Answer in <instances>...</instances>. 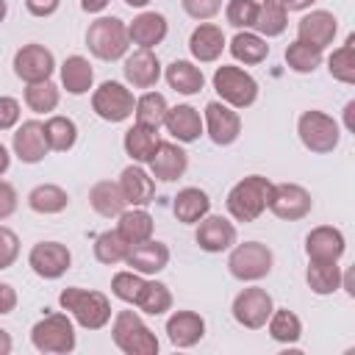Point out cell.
Wrapping results in <instances>:
<instances>
[{
  "instance_id": "cell-1",
  "label": "cell",
  "mask_w": 355,
  "mask_h": 355,
  "mask_svg": "<svg viewBox=\"0 0 355 355\" xmlns=\"http://www.w3.org/2000/svg\"><path fill=\"white\" fill-rule=\"evenodd\" d=\"M61 308L69 311L75 316V322L86 330H100L108 324L111 319V302L105 294L100 291H86V288H78V286H69L61 291L58 297Z\"/></svg>"
},
{
  "instance_id": "cell-2",
  "label": "cell",
  "mask_w": 355,
  "mask_h": 355,
  "mask_svg": "<svg viewBox=\"0 0 355 355\" xmlns=\"http://www.w3.org/2000/svg\"><path fill=\"white\" fill-rule=\"evenodd\" d=\"M269 191H272V183L263 175H250L239 180L227 194L230 216L239 222H255L269 205Z\"/></svg>"
},
{
  "instance_id": "cell-3",
  "label": "cell",
  "mask_w": 355,
  "mask_h": 355,
  "mask_svg": "<svg viewBox=\"0 0 355 355\" xmlns=\"http://www.w3.org/2000/svg\"><path fill=\"white\" fill-rule=\"evenodd\" d=\"M128 42H130L128 25H125L122 19H116V17H100V19H94V22L89 25V31H86V44H89V50H92L97 58H103V61H116V58H122V55L128 53Z\"/></svg>"
},
{
  "instance_id": "cell-4",
  "label": "cell",
  "mask_w": 355,
  "mask_h": 355,
  "mask_svg": "<svg viewBox=\"0 0 355 355\" xmlns=\"http://www.w3.org/2000/svg\"><path fill=\"white\" fill-rule=\"evenodd\" d=\"M114 344L128 355H155L158 338L133 311H119L114 319Z\"/></svg>"
},
{
  "instance_id": "cell-5",
  "label": "cell",
  "mask_w": 355,
  "mask_h": 355,
  "mask_svg": "<svg viewBox=\"0 0 355 355\" xmlns=\"http://www.w3.org/2000/svg\"><path fill=\"white\" fill-rule=\"evenodd\" d=\"M31 341L39 352H53V355H64L75 349V327L69 322L67 313H50L44 319H39L31 330Z\"/></svg>"
},
{
  "instance_id": "cell-6",
  "label": "cell",
  "mask_w": 355,
  "mask_h": 355,
  "mask_svg": "<svg viewBox=\"0 0 355 355\" xmlns=\"http://www.w3.org/2000/svg\"><path fill=\"white\" fill-rule=\"evenodd\" d=\"M214 89L216 94L233 105V108H247L255 103L258 97V83L250 72H244L241 67H230V64H222L216 72H214Z\"/></svg>"
},
{
  "instance_id": "cell-7",
  "label": "cell",
  "mask_w": 355,
  "mask_h": 355,
  "mask_svg": "<svg viewBox=\"0 0 355 355\" xmlns=\"http://www.w3.org/2000/svg\"><path fill=\"white\" fill-rule=\"evenodd\" d=\"M297 133L300 141L311 150V153H330L338 144V122L333 116H327L324 111H305L297 122Z\"/></svg>"
},
{
  "instance_id": "cell-8",
  "label": "cell",
  "mask_w": 355,
  "mask_h": 355,
  "mask_svg": "<svg viewBox=\"0 0 355 355\" xmlns=\"http://www.w3.org/2000/svg\"><path fill=\"white\" fill-rule=\"evenodd\" d=\"M227 266L239 280H261L272 272V250L261 241H244L230 252Z\"/></svg>"
},
{
  "instance_id": "cell-9",
  "label": "cell",
  "mask_w": 355,
  "mask_h": 355,
  "mask_svg": "<svg viewBox=\"0 0 355 355\" xmlns=\"http://www.w3.org/2000/svg\"><path fill=\"white\" fill-rule=\"evenodd\" d=\"M133 105H136V100H133L130 89H125L116 80L100 83V89H94V94H92V108L105 122H122V119H128L133 114Z\"/></svg>"
},
{
  "instance_id": "cell-10",
  "label": "cell",
  "mask_w": 355,
  "mask_h": 355,
  "mask_svg": "<svg viewBox=\"0 0 355 355\" xmlns=\"http://www.w3.org/2000/svg\"><path fill=\"white\" fill-rule=\"evenodd\" d=\"M311 194L300 186V183H272V191H269V211L280 219H302L311 214Z\"/></svg>"
},
{
  "instance_id": "cell-11",
  "label": "cell",
  "mask_w": 355,
  "mask_h": 355,
  "mask_svg": "<svg viewBox=\"0 0 355 355\" xmlns=\"http://www.w3.org/2000/svg\"><path fill=\"white\" fill-rule=\"evenodd\" d=\"M272 311H275L272 297H269L263 288H258V286L244 288V291L233 300V319H236L239 324L250 327V330L263 327L266 319L272 316Z\"/></svg>"
},
{
  "instance_id": "cell-12",
  "label": "cell",
  "mask_w": 355,
  "mask_h": 355,
  "mask_svg": "<svg viewBox=\"0 0 355 355\" xmlns=\"http://www.w3.org/2000/svg\"><path fill=\"white\" fill-rule=\"evenodd\" d=\"M55 69V58L44 44H25L17 50L14 55V72L25 80V83H36V80H50Z\"/></svg>"
},
{
  "instance_id": "cell-13",
  "label": "cell",
  "mask_w": 355,
  "mask_h": 355,
  "mask_svg": "<svg viewBox=\"0 0 355 355\" xmlns=\"http://www.w3.org/2000/svg\"><path fill=\"white\" fill-rule=\"evenodd\" d=\"M28 263H31V269H33L39 277L55 280V277H61V275L69 269L72 255H69V250H67L61 241H39V244L31 250Z\"/></svg>"
},
{
  "instance_id": "cell-14",
  "label": "cell",
  "mask_w": 355,
  "mask_h": 355,
  "mask_svg": "<svg viewBox=\"0 0 355 355\" xmlns=\"http://www.w3.org/2000/svg\"><path fill=\"white\" fill-rule=\"evenodd\" d=\"M205 125L214 144H222V147L233 144L241 133V116L227 103H216V100L205 105Z\"/></svg>"
},
{
  "instance_id": "cell-15",
  "label": "cell",
  "mask_w": 355,
  "mask_h": 355,
  "mask_svg": "<svg viewBox=\"0 0 355 355\" xmlns=\"http://www.w3.org/2000/svg\"><path fill=\"white\" fill-rule=\"evenodd\" d=\"M344 236L338 227H330V225H322V227H313L305 239V252L313 263H338V258L344 255Z\"/></svg>"
},
{
  "instance_id": "cell-16",
  "label": "cell",
  "mask_w": 355,
  "mask_h": 355,
  "mask_svg": "<svg viewBox=\"0 0 355 355\" xmlns=\"http://www.w3.org/2000/svg\"><path fill=\"white\" fill-rule=\"evenodd\" d=\"M50 144H47V136H44V125L36 122V119H28L17 128L14 133V153L22 164H39L44 155H47Z\"/></svg>"
},
{
  "instance_id": "cell-17",
  "label": "cell",
  "mask_w": 355,
  "mask_h": 355,
  "mask_svg": "<svg viewBox=\"0 0 355 355\" xmlns=\"http://www.w3.org/2000/svg\"><path fill=\"white\" fill-rule=\"evenodd\" d=\"M336 31H338V19H336L330 11H311V14H305V17L300 19V25H297V39L305 42V44H313V47L324 50V47L333 42Z\"/></svg>"
},
{
  "instance_id": "cell-18",
  "label": "cell",
  "mask_w": 355,
  "mask_h": 355,
  "mask_svg": "<svg viewBox=\"0 0 355 355\" xmlns=\"http://www.w3.org/2000/svg\"><path fill=\"white\" fill-rule=\"evenodd\" d=\"M197 244L205 252H222L236 244V227L225 216H202L197 227Z\"/></svg>"
},
{
  "instance_id": "cell-19",
  "label": "cell",
  "mask_w": 355,
  "mask_h": 355,
  "mask_svg": "<svg viewBox=\"0 0 355 355\" xmlns=\"http://www.w3.org/2000/svg\"><path fill=\"white\" fill-rule=\"evenodd\" d=\"M125 261H128V266H133V272L155 275V272H161V269L169 263V250H166V244L147 239V241L130 244Z\"/></svg>"
},
{
  "instance_id": "cell-20",
  "label": "cell",
  "mask_w": 355,
  "mask_h": 355,
  "mask_svg": "<svg viewBox=\"0 0 355 355\" xmlns=\"http://www.w3.org/2000/svg\"><path fill=\"white\" fill-rule=\"evenodd\" d=\"M122 69H125L128 83H133L136 89H150L161 78V61H158V55L150 53V50H144V47L136 50L133 55H128Z\"/></svg>"
},
{
  "instance_id": "cell-21",
  "label": "cell",
  "mask_w": 355,
  "mask_h": 355,
  "mask_svg": "<svg viewBox=\"0 0 355 355\" xmlns=\"http://www.w3.org/2000/svg\"><path fill=\"white\" fill-rule=\"evenodd\" d=\"M147 164H150V169H153V178L169 183V180H178V178L186 172L189 158H186V153H183L178 144H172V141H161Z\"/></svg>"
},
{
  "instance_id": "cell-22",
  "label": "cell",
  "mask_w": 355,
  "mask_h": 355,
  "mask_svg": "<svg viewBox=\"0 0 355 355\" xmlns=\"http://www.w3.org/2000/svg\"><path fill=\"white\" fill-rule=\"evenodd\" d=\"M166 336L175 347H194L205 336V322L194 311H175L166 319Z\"/></svg>"
},
{
  "instance_id": "cell-23",
  "label": "cell",
  "mask_w": 355,
  "mask_h": 355,
  "mask_svg": "<svg viewBox=\"0 0 355 355\" xmlns=\"http://www.w3.org/2000/svg\"><path fill=\"white\" fill-rule=\"evenodd\" d=\"M189 50L197 61H216L225 50V33L219 25L214 22H202L191 31V39H189Z\"/></svg>"
},
{
  "instance_id": "cell-24",
  "label": "cell",
  "mask_w": 355,
  "mask_h": 355,
  "mask_svg": "<svg viewBox=\"0 0 355 355\" xmlns=\"http://www.w3.org/2000/svg\"><path fill=\"white\" fill-rule=\"evenodd\" d=\"M128 36H130L139 47L150 50V47L161 44L164 36H166V17L158 14V11H144V14H139V17L128 25Z\"/></svg>"
},
{
  "instance_id": "cell-25",
  "label": "cell",
  "mask_w": 355,
  "mask_h": 355,
  "mask_svg": "<svg viewBox=\"0 0 355 355\" xmlns=\"http://www.w3.org/2000/svg\"><path fill=\"white\" fill-rule=\"evenodd\" d=\"M119 189L128 205H147L155 197V183L141 166H125L119 175Z\"/></svg>"
},
{
  "instance_id": "cell-26",
  "label": "cell",
  "mask_w": 355,
  "mask_h": 355,
  "mask_svg": "<svg viewBox=\"0 0 355 355\" xmlns=\"http://www.w3.org/2000/svg\"><path fill=\"white\" fill-rule=\"evenodd\" d=\"M164 125H166V130H169L178 141H194V139L202 133V119H200L197 108H191V105L166 108Z\"/></svg>"
},
{
  "instance_id": "cell-27",
  "label": "cell",
  "mask_w": 355,
  "mask_h": 355,
  "mask_svg": "<svg viewBox=\"0 0 355 355\" xmlns=\"http://www.w3.org/2000/svg\"><path fill=\"white\" fill-rule=\"evenodd\" d=\"M89 202H92V208H94L100 216H119V214L125 211V205H128V200H125L119 183H111V180L94 183L92 191H89Z\"/></svg>"
},
{
  "instance_id": "cell-28",
  "label": "cell",
  "mask_w": 355,
  "mask_h": 355,
  "mask_svg": "<svg viewBox=\"0 0 355 355\" xmlns=\"http://www.w3.org/2000/svg\"><path fill=\"white\" fill-rule=\"evenodd\" d=\"M92 80H94L92 64L83 55H69L61 64V83L69 94H86L92 89Z\"/></svg>"
},
{
  "instance_id": "cell-29",
  "label": "cell",
  "mask_w": 355,
  "mask_h": 355,
  "mask_svg": "<svg viewBox=\"0 0 355 355\" xmlns=\"http://www.w3.org/2000/svg\"><path fill=\"white\" fill-rule=\"evenodd\" d=\"M166 83L180 94H197L205 83V75L191 61H172L166 67Z\"/></svg>"
},
{
  "instance_id": "cell-30",
  "label": "cell",
  "mask_w": 355,
  "mask_h": 355,
  "mask_svg": "<svg viewBox=\"0 0 355 355\" xmlns=\"http://www.w3.org/2000/svg\"><path fill=\"white\" fill-rule=\"evenodd\" d=\"M158 144H161V139H158V130H155V128H147V125H139V122H136V125L125 133V150H128V155H130L133 161H139V164L150 161Z\"/></svg>"
},
{
  "instance_id": "cell-31",
  "label": "cell",
  "mask_w": 355,
  "mask_h": 355,
  "mask_svg": "<svg viewBox=\"0 0 355 355\" xmlns=\"http://www.w3.org/2000/svg\"><path fill=\"white\" fill-rule=\"evenodd\" d=\"M208 208H211L208 194H205V191H200V189H191V186H189V189H183V191H178L175 205H172L175 216H178L180 222H186V225L200 222V219L208 214Z\"/></svg>"
},
{
  "instance_id": "cell-32",
  "label": "cell",
  "mask_w": 355,
  "mask_h": 355,
  "mask_svg": "<svg viewBox=\"0 0 355 355\" xmlns=\"http://www.w3.org/2000/svg\"><path fill=\"white\" fill-rule=\"evenodd\" d=\"M116 233L128 241V244H139V241H147L153 236V216L141 208H133V211H122L119 214V227Z\"/></svg>"
},
{
  "instance_id": "cell-33",
  "label": "cell",
  "mask_w": 355,
  "mask_h": 355,
  "mask_svg": "<svg viewBox=\"0 0 355 355\" xmlns=\"http://www.w3.org/2000/svg\"><path fill=\"white\" fill-rule=\"evenodd\" d=\"M28 205L36 214H58L69 205V194L55 183H42L28 194Z\"/></svg>"
},
{
  "instance_id": "cell-34",
  "label": "cell",
  "mask_w": 355,
  "mask_h": 355,
  "mask_svg": "<svg viewBox=\"0 0 355 355\" xmlns=\"http://www.w3.org/2000/svg\"><path fill=\"white\" fill-rule=\"evenodd\" d=\"M166 108H169V105H166V97H164V94L147 92V94H141V97L136 100L133 114H136V122H139V125H147V128H155V130H158V125H164Z\"/></svg>"
},
{
  "instance_id": "cell-35",
  "label": "cell",
  "mask_w": 355,
  "mask_h": 355,
  "mask_svg": "<svg viewBox=\"0 0 355 355\" xmlns=\"http://www.w3.org/2000/svg\"><path fill=\"white\" fill-rule=\"evenodd\" d=\"M286 22H288V11L283 8V3H261L252 28L263 36H280L286 31Z\"/></svg>"
},
{
  "instance_id": "cell-36",
  "label": "cell",
  "mask_w": 355,
  "mask_h": 355,
  "mask_svg": "<svg viewBox=\"0 0 355 355\" xmlns=\"http://www.w3.org/2000/svg\"><path fill=\"white\" fill-rule=\"evenodd\" d=\"M230 53L233 58L244 61V64H261L266 55H269V44L258 36V33H236L233 42H230Z\"/></svg>"
},
{
  "instance_id": "cell-37",
  "label": "cell",
  "mask_w": 355,
  "mask_h": 355,
  "mask_svg": "<svg viewBox=\"0 0 355 355\" xmlns=\"http://www.w3.org/2000/svg\"><path fill=\"white\" fill-rule=\"evenodd\" d=\"M44 136H47L50 150L67 153V150H72V144L78 139V128H75V122L69 116H50L44 122Z\"/></svg>"
},
{
  "instance_id": "cell-38",
  "label": "cell",
  "mask_w": 355,
  "mask_h": 355,
  "mask_svg": "<svg viewBox=\"0 0 355 355\" xmlns=\"http://www.w3.org/2000/svg\"><path fill=\"white\" fill-rule=\"evenodd\" d=\"M269 322V336L275 341H283V344H291L302 336V322L294 311L288 308H280V311H272V316L266 319Z\"/></svg>"
},
{
  "instance_id": "cell-39",
  "label": "cell",
  "mask_w": 355,
  "mask_h": 355,
  "mask_svg": "<svg viewBox=\"0 0 355 355\" xmlns=\"http://www.w3.org/2000/svg\"><path fill=\"white\" fill-rule=\"evenodd\" d=\"M136 305H139V311H144L150 316H158V313H164V311L172 308V294H169V288L164 283H155L153 280V283H144L141 286V291L136 297Z\"/></svg>"
},
{
  "instance_id": "cell-40",
  "label": "cell",
  "mask_w": 355,
  "mask_h": 355,
  "mask_svg": "<svg viewBox=\"0 0 355 355\" xmlns=\"http://www.w3.org/2000/svg\"><path fill=\"white\" fill-rule=\"evenodd\" d=\"M305 277H308L311 291H316V294H333L336 288H341V269L336 266V261L333 263H313L311 261Z\"/></svg>"
},
{
  "instance_id": "cell-41",
  "label": "cell",
  "mask_w": 355,
  "mask_h": 355,
  "mask_svg": "<svg viewBox=\"0 0 355 355\" xmlns=\"http://www.w3.org/2000/svg\"><path fill=\"white\" fill-rule=\"evenodd\" d=\"M327 69L336 80L341 83H355V39L349 36L347 44H341L338 50H333L330 61H327Z\"/></svg>"
},
{
  "instance_id": "cell-42",
  "label": "cell",
  "mask_w": 355,
  "mask_h": 355,
  "mask_svg": "<svg viewBox=\"0 0 355 355\" xmlns=\"http://www.w3.org/2000/svg\"><path fill=\"white\" fill-rule=\"evenodd\" d=\"M128 250H130V244L116 230H105L94 241V258L100 263H119V261H125Z\"/></svg>"
},
{
  "instance_id": "cell-43",
  "label": "cell",
  "mask_w": 355,
  "mask_h": 355,
  "mask_svg": "<svg viewBox=\"0 0 355 355\" xmlns=\"http://www.w3.org/2000/svg\"><path fill=\"white\" fill-rule=\"evenodd\" d=\"M286 64H288L294 72H313V69L322 64V50L297 39V42H291V44L286 47Z\"/></svg>"
},
{
  "instance_id": "cell-44",
  "label": "cell",
  "mask_w": 355,
  "mask_h": 355,
  "mask_svg": "<svg viewBox=\"0 0 355 355\" xmlns=\"http://www.w3.org/2000/svg\"><path fill=\"white\" fill-rule=\"evenodd\" d=\"M25 103L31 111L36 114H47L58 105V89L50 83V80H36V83H28L25 89Z\"/></svg>"
},
{
  "instance_id": "cell-45",
  "label": "cell",
  "mask_w": 355,
  "mask_h": 355,
  "mask_svg": "<svg viewBox=\"0 0 355 355\" xmlns=\"http://www.w3.org/2000/svg\"><path fill=\"white\" fill-rule=\"evenodd\" d=\"M141 286H144V280H141L136 272H116L114 280H111V291H114L122 302H136Z\"/></svg>"
},
{
  "instance_id": "cell-46",
  "label": "cell",
  "mask_w": 355,
  "mask_h": 355,
  "mask_svg": "<svg viewBox=\"0 0 355 355\" xmlns=\"http://www.w3.org/2000/svg\"><path fill=\"white\" fill-rule=\"evenodd\" d=\"M255 11H258V3L255 0H230L225 17H227V22L233 28H252Z\"/></svg>"
},
{
  "instance_id": "cell-47",
  "label": "cell",
  "mask_w": 355,
  "mask_h": 355,
  "mask_svg": "<svg viewBox=\"0 0 355 355\" xmlns=\"http://www.w3.org/2000/svg\"><path fill=\"white\" fill-rule=\"evenodd\" d=\"M19 255V239L14 230L0 225V269H8Z\"/></svg>"
},
{
  "instance_id": "cell-48",
  "label": "cell",
  "mask_w": 355,
  "mask_h": 355,
  "mask_svg": "<svg viewBox=\"0 0 355 355\" xmlns=\"http://www.w3.org/2000/svg\"><path fill=\"white\" fill-rule=\"evenodd\" d=\"M183 8L194 19H211L214 14H219L222 0H183Z\"/></svg>"
},
{
  "instance_id": "cell-49",
  "label": "cell",
  "mask_w": 355,
  "mask_h": 355,
  "mask_svg": "<svg viewBox=\"0 0 355 355\" xmlns=\"http://www.w3.org/2000/svg\"><path fill=\"white\" fill-rule=\"evenodd\" d=\"M19 122V103L14 97H0V130H8Z\"/></svg>"
},
{
  "instance_id": "cell-50",
  "label": "cell",
  "mask_w": 355,
  "mask_h": 355,
  "mask_svg": "<svg viewBox=\"0 0 355 355\" xmlns=\"http://www.w3.org/2000/svg\"><path fill=\"white\" fill-rule=\"evenodd\" d=\"M17 211V191L11 183L0 180V219H8Z\"/></svg>"
},
{
  "instance_id": "cell-51",
  "label": "cell",
  "mask_w": 355,
  "mask_h": 355,
  "mask_svg": "<svg viewBox=\"0 0 355 355\" xmlns=\"http://www.w3.org/2000/svg\"><path fill=\"white\" fill-rule=\"evenodd\" d=\"M25 6L33 17H50L61 6V0H25Z\"/></svg>"
},
{
  "instance_id": "cell-52",
  "label": "cell",
  "mask_w": 355,
  "mask_h": 355,
  "mask_svg": "<svg viewBox=\"0 0 355 355\" xmlns=\"http://www.w3.org/2000/svg\"><path fill=\"white\" fill-rule=\"evenodd\" d=\"M14 308H17V291L8 283H0V316L11 313Z\"/></svg>"
},
{
  "instance_id": "cell-53",
  "label": "cell",
  "mask_w": 355,
  "mask_h": 355,
  "mask_svg": "<svg viewBox=\"0 0 355 355\" xmlns=\"http://www.w3.org/2000/svg\"><path fill=\"white\" fill-rule=\"evenodd\" d=\"M108 3H111V0H80V8L89 11V14H97V11H103Z\"/></svg>"
},
{
  "instance_id": "cell-54",
  "label": "cell",
  "mask_w": 355,
  "mask_h": 355,
  "mask_svg": "<svg viewBox=\"0 0 355 355\" xmlns=\"http://www.w3.org/2000/svg\"><path fill=\"white\" fill-rule=\"evenodd\" d=\"M316 0H283V8L286 11H302V8H308V6H313Z\"/></svg>"
},
{
  "instance_id": "cell-55",
  "label": "cell",
  "mask_w": 355,
  "mask_h": 355,
  "mask_svg": "<svg viewBox=\"0 0 355 355\" xmlns=\"http://www.w3.org/2000/svg\"><path fill=\"white\" fill-rule=\"evenodd\" d=\"M11 352V336L0 327V355H8Z\"/></svg>"
},
{
  "instance_id": "cell-56",
  "label": "cell",
  "mask_w": 355,
  "mask_h": 355,
  "mask_svg": "<svg viewBox=\"0 0 355 355\" xmlns=\"http://www.w3.org/2000/svg\"><path fill=\"white\" fill-rule=\"evenodd\" d=\"M352 111H355V103L349 100V103L344 105V119H347V130H355V122H352Z\"/></svg>"
},
{
  "instance_id": "cell-57",
  "label": "cell",
  "mask_w": 355,
  "mask_h": 355,
  "mask_svg": "<svg viewBox=\"0 0 355 355\" xmlns=\"http://www.w3.org/2000/svg\"><path fill=\"white\" fill-rule=\"evenodd\" d=\"M8 164H11V155H8V150L0 144V175L8 169Z\"/></svg>"
},
{
  "instance_id": "cell-58",
  "label": "cell",
  "mask_w": 355,
  "mask_h": 355,
  "mask_svg": "<svg viewBox=\"0 0 355 355\" xmlns=\"http://www.w3.org/2000/svg\"><path fill=\"white\" fill-rule=\"evenodd\" d=\"M125 3H128L130 8H141V6H147L150 0H125Z\"/></svg>"
},
{
  "instance_id": "cell-59",
  "label": "cell",
  "mask_w": 355,
  "mask_h": 355,
  "mask_svg": "<svg viewBox=\"0 0 355 355\" xmlns=\"http://www.w3.org/2000/svg\"><path fill=\"white\" fill-rule=\"evenodd\" d=\"M6 11H8V6H6V0H0V22L6 19Z\"/></svg>"
},
{
  "instance_id": "cell-60",
  "label": "cell",
  "mask_w": 355,
  "mask_h": 355,
  "mask_svg": "<svg viewBox=\"0 0 355 355\" xmlns=\"http://www.w3.org/2000/svg\"><path fill=\"white\" fill-rule=\"evenodd\" d=\"M263 3H283V0H263Z\"/></svg>"
}]
</instances>
